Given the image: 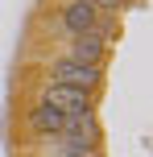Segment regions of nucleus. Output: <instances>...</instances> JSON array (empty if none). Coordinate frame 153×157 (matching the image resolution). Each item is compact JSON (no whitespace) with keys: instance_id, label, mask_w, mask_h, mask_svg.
Listing matches in <instances>:
<instances>
[{"instance_id":"nucleus-1","label":"nucleus","mask_w":153,"mask_h":157,"mask_svg":"<svg viewBox=\"0 0 153 157\" xmlns=\"http://www.w3.org/2000/svg\"><path fill=\"white\" fill-rule=\"evenodd\" d=\"M41 103L58 108L62 116H91V95L79 91V87H62V83H54V87L46 91V99H41Z\"/></svg>"},{"instance_id":"nucleus-2","label":"nucleus","mask_w":153,"mask_h":157,"mask_svg":"<svg viewBox=\"0 0 153 157\" xmlns=\"http://www.w3.org/2000/svg\"><path fill=\"white\" fill-rule=\"evenodd\" d=\"M54 83L91 91V87L99 83V71H95V66H87V62H75V58H62V62H54Z\"/></svg>"},{"instance_id":"nucleus-3","label":"nucleus","mask_w":153,"mask_h":157,"mask_svg":"<svg viewBox=\"0 0 153 157\" xmlns=\"http://www.w3.org/2000/svg\"><path fill=\"white\" fill-rule=\"evenodd\" d=\"M108 29L99 25V29H91V33H79L75 37V46H71V58L75 62H87V66H99V58H104V50H108Z\"/></svg>"},{"instance_id":"nucleus-4","label":"nucleus","mask_w":153,"mask_h":157,"mask_svg":"<svg viewBox=\"0 0 153 157\" xmlns=\"http://www.w3.org/2000/svg\"><path fill=\"white\" fill-rule=\"evenodd\" d=\"M62 25L79 37V33H91L99 29V17H95V4L91 0H71V4L62 8Z\"/></svg>"},{"instance_id":"nucleus-5","label":"nucleus","mask_w":153,"mask_h":157,"mask_svg":"<svg viewBox=\"0 0 153 157\" xmlns=\"http://www.w3.org/2000/svg\"><path fill=\"white\" fill-rule=\"evenodd\" d=\"M29 124H33V132H41V136H62L66 128H71V116H62V112L50 108V103H37V108L29 112Z\"/></svg>"},{"instance_id":"nucleus-6","label":"nucleus","mask_w":153,"mask_h":157,"mask_svg":"<svg viewBox=\"0 0 153 157\" xmlns=\"http://www.w3.org/2000/svg\"><path fill=\"white\" fill-rule=\"evenodd\" d=\"M91 4H95V8H112V13H116V8H120L124 0H91Z\"/></svg>"},{"instance_id":"nucleus-7","label":"nucleus","mask_w":153,"mask_h":157,"mask_svg":"<svg viewBox=\"0 0 153 157\" xmlns=\"http://www.w3.org/2000/svg\"><path fill=\"white\" fill-rule=\"evenodd\" d=\"M66 157H83V153H66ZM87 157H91V153H87Z\"/></svg>"}]
</instances>
